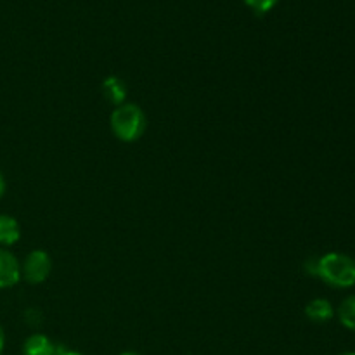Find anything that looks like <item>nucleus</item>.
I'll return each mask as SVG.
<instances>
[{
  "instance_id": "nucleus-7",
  "label": "nucleus",
  "mask_w": 355,
  "mask_h": 355,
  "mask_svg": "<svg viewBox=\"0 0 355 355\" xmlns=\"http://www.w3.org/2000/svg\"><path fill=\"white\" fill-rule=\"evenodd\" d=\"M19 222L10 215H0V246H12L19 241Z\"/></svg>"
},
{
  "instance_id": "nucleus-6",
  "label": "nucleus",
  "mask_w": 355,
  "mask_h": 355,
  "mask_svg": "<svg viewBox=\"0 0 355 355\" xmlns=\"http://www.w3.org/2000/svg\"><path fill=\"white\" fill-rule=\"evenodd\" d=\"M305 315L312 322H328L335 315V309L326 298H314L305 305Z\"/></svg>"
},
{
  "instance_id": "nucleus-10",
  "label": "nucleus",
  "mask_w": 355,
  "mask_h": 355,
  "mask_svg": "<svg viewBox=\"0 0 355 355\" xmlns=\"http://www.w3.org/2000/svg\"><path fill=\"white\" fill-rule=\"evenodd\" d=\"M243 2H245L246 6L253 10V12L259 14V16H262V14H267L270 9H274L279 0H243Z\"/></svg>"
},
{
  "instance_id": "nucleus-3",
  "label": "nucleus",
  "mask_w": 355,
  "mask_h": 355,
  "mask_svg": "<svg viewBox=\"0 0 355 355\" xmlns=\"http://www.w3.org/2000/svg\"><path fill=\"white\" fill-rule=\"evenodd\" d=\"M52 272V259L44 250H33L28 253L21 266V277L30 284H42L49 279Z\"/></svg>"
},
{
  "instance_id": "nucleus-2",
  "label": "nucleus",
  "mask_w": 355,
  "mask_h": 355,
  "mask_svg": "<svg viewBox=\"0 0 355 355\" xmlns=\"http://www.w3.org/2000/svg\"><path fill=\"white\" fill-rule=\"evenodd\" d=\"M110 125L118 141L135 142L144 135L146 128H148V120H146L144 111L137 104L123 103L113 110Z\"/></svg>"
},
{
  "instance_id": "nucleus-11",
  "label": "nucleus",
  "mask_w": 355,
  "mask_h": 355,
  "mask_svg": "<svg viewBox=\"0 0 355 355\" xmlns=\"http://www.w3.org/2000/svg\"><path fill=\"white\" fill-rule=\"evenodd\" d=\"M3 193H6V177H3L2 170H0V198L3 196Z\"/></svg>"
},
{
  "instance_id": "nucleus-14",
  "label": "nucleus",
  "mask_w": 355,
  "mask_h": 355,
  "mask_svg": "<svg viewBox=\"0 0 355 355\" xmlns=\"http://www.w3.org/2000/svg\"><path fill=\"white\" fill-rule=\"evenodd\" d=\"M120 355H141V354H137V352H123V354H120Z\"/></svg>"
},
{
  "instance_id": "nucleus-4",
  "label": "nucleus",
  "mask_w": 355,
  "mask_h": 355,
  "mask_svg": "<svg viewBox=\"0 0 355 355\" xmlns=\"http://www.w3.org/2000/svg\"><path fill=\"white\" fill-rule=\"evenodd\" d=\"M21 263L14 253L0 248V290H7L19 283Z\"/></svg>"
},
{
  "instance_id": "nucleus-12",
  "label": "nucleus",
  "mask_w": 355,
  "mask_h": 355,
  "mask_svg": "<svg viewBox=\"0 0 355 355\" xmlns=\"http://www.w3.org/2000/svg\"><path fill=\"white\" fill-rule=\"evenodd\" d=\"M3 343H6V335H3V329H2V326H0V355H2Z\"/></svg>"
},
{
  "instance_id": "nucleus-13",
  "label": "nucleus",
  "mask_w": 355,
  "mask_h": 355,
  "mask_svg": "<svg viewBox=\"0 0 355 355\" xmlns=\"http://www.w3.org/2000/svg\"><path fill=\"white\" fill-rule=\"evenodd\" d=\"M59 355H83V354L75 352V350H66V349H61V352H59Z\"/></svg>"
},
{
  "instance_id": "nucleus-9",
  "label": "nucleus",
  "mask_w": 355,
  "mask_h": 355,
  "mask_svg": "<svg viewBox=\"0 0 355 355\" xmlns=\"http://www.w3.org/2000/svg\"><path fill=\"white\" fill-rule=\"evenodd\" d=\"M338 319L347 329L355 331V295H350L340 304Z\"/></svg>"
},
{
  "instance_id": "nucleus-8",
  "label": "nucleus",
  "mask_w": 355,
  "mask_h": 355,
  "mask_svg": "<svg viewBox=\"0 0 355 355\" xmlns=\"http://www.w3.org/2000/svg\"><path fill=\"white\" fill-rule=\"evenodd\" d=\"M103 94L111 104L120 106V104L125 103V97H127V87L116 76H107L103 82Z\"/></svg>"
},
{
  "instance_id": "nucleus-5",
  "label": "nucleus",
  "mask_w": 355,
  "mask_h": 355,
  "mask_svg": "<svg viewBox=\"0 0 355 355\" xmlns=\"http://www.w3.org/2000/svg\"><path fill=\"white\" fill-rule=\"evenodd\" d=\"M62 347H58L49 336L42 333L28 336L23 345V355H59Z\"/></svg>"
},
{
  "instance_id": "nucleus-1",
  "label": "nucleus",
  "mask_w": 355,
  "mask_h": 355,
  "mask_svg": "<svg viewBox=\"0 0 355 355\" xmlns=\"http://www.w3.org/2000/svg\"><path fill=\"white\" fill-rule=\"evenodd\" d=\"M307 270L333 288H352L355 284V260L345 253H326L311 260Z\"/></svg>"
},
{
  "instance_id": "nucleus-15",
  "label": "nucleus",
  "mask_w": 355,
  "mask_h": 355,
  "mask_svg": "<svg viewBox=\"0 0 355 355\" xmlns=\"http://www.w3.org/2000/svg\"><path fill=\"white\" fill-rule=\"evenodd\" d=\"M340 355H355V352H345V354H340Z\"/></svg>"
}]
</instances>
